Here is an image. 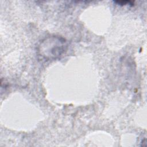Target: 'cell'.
I'll use <instances>...</instances> for the list:
<instances>
[{
  "label": "cell",
  "mask_w": 147,
  "mask_h": 147,
  "mask_svg": "<svg viewBox=\"0 0 147 147\" xmlns=\"http://www.w3.org/2000/svg\"><path fill=\"white\" fill-rule=\"evenodd\" d=\"M67 47L65 39L59 36H50L43 40L38 47L40 56L47 59H56L60 57Z\"/></svg>",
  "instance_id": "obj_1"
}]
</instances>
